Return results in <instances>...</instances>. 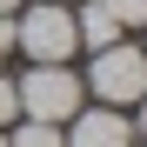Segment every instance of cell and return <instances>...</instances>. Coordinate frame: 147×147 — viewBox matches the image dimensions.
I'll use <instances>...</instances> for the list:
<instances>
[{"mask_svg":"<svg viewBox=\"0 0 147 147\" xmlns=\"http://www.w3.org/2000/svg\"><path fill=\"white\" fill-rule=\"evenodd\" d=\"M0 147H7V134H0Z\"/></svg>","mask_w":147,"mask_h":147,"instance_id":"obj_12","label":"cell"},{"mask_svg":"<svg viewBox=\"0 0 147 147\" xmlns=\"http://www.w3.org/2000/svg\"><path fill=\"white\" fill-rule=\"evenodd\" d=\"M120 34H127V27H120L100 0H80V13H74V40H80V47H94V54H100V47H114Z\"/></svg>","mask_w":147,"mask_h":147,"instance_id":"obj_5","label":"cell"},{"mask_svg":"<svg viewBox=\"0 0 147 147\" xmlns=\"http://www.w3.org/2000/svg\"><path fill=\"white\" fill-rule=\"evenodd\" d=\"M13 7H20V0H0V13H13Z\"/></svg>","mask_w":147,"mask_h":147,"instance_id":"obj_11","label":"cell"},{"mask_svg":"<svg viewBox=\"0 0 147 147\" xmlns=\"http://www.w3.org/2000/svg\"><path fill=\"white\" fill-rule=\"evenodd\" d=\"M7 47H13V20L0 13V54H7Z\"/></svg>","mask_w":147,"mask_h":147,"instance_id":"obj_9","label":"cell"},{"mask_svg":"<svg viewBox=\"0 0 147 147\" xmlns=\"http://www.w3.org/2000/svg\"><path fill=\"white\" fill-rule=\"evenodd\" d=\"M60 147H134V120L120 114V107H87Z\"/></svg>","mask_w":147,"mask_h":147,"instance_id":"obj_4","label":"cell"},{"mask_svg":"<svg viewBox=\"0 0 147 147\" xmlns=\"http://www.w3.org/2000/svg\"><path fill=\"white\" fill-rule=\"evenodd\" d=\"M60 7H74V0H60Z\"/></svg>","mask_w":147,"mask_h":147,"instance_id":"obj_13","label":"cell"},{"mask_svg":"<svg viewBox=\"0 0 147 147\" xmlns=\"http://www.w3.org/2000/svg\"><path fill=\"white\" fill-rule=\"evenodd\" d=\"M20 94V114L27 120H74L80 114V80H74V67H27V80H13Z\"/></svg>","mask_w":147,"mask_h":147,"instance_id":"obj_3","label":"cell"},{"mask_svg":"<svg viewBox=\"0 0 147 147\" xmlns=\"http://www.w3.org/2000/svg\"><path fill=\"white\" fill-rule=\"evenodd\" d=\"M134 107H140V120H134V127H140V134H147V94H140V100H134Z\"/></svg>","mask_w":147,"mask_h":147,"instance_id":"obj_10","label":"cell"},{"mask_svg":"<svg viewBox=\"0 0 147 147\" xmlns=\"http://www.w3.org/2000/svg\"><path fill=\"white\" fill-rule=\"evenodd\" d=\"M7 147H60V127L54 120H20V127L7 134Z\"/></svg>","mask_w":147,"mask_h":147,"instance_id":"obj_6","label":"cell"},{"mask_svg":"<svg viewBox=\"0 0 147 147\" xmlns=\"http://www.w3.org/2000/svg\"><path fill=\"white\" fill-rule=\"evenodd\" d=\"M87 87L100 94L107 107H134L140 94H147V47H127V40L100 47L94 67H87Z\"/></svg>","mask_w":147,"mask_h":147,"instance_id":"obj_1","label":"cell"},{"mask_svg":"<svg viewBox=\"0 0 147 147\" xmlns=\"http://www.w3.org/2000/svg\"><path fill=\"white\" fill-rule=\"evenodd\" d=\"M13 40L27 47V60H34V67H60L74 47H80V40H74V13L60 7V0H40V7H27V13L13 20Z\"/></svg>","mask_w":147,"mask_h":147,"instance_id":"obj_2","label":"cell"},{"mask_svg":"<svg viewBox=\"0 0 147 147\" xmlns=\"http://www.w3.org/2000/svg\"><path fill=\"white\" fill-rule=\"evenodd\" d=\"M7 120H20V94H13L7 74H0V127H7Z\"/></svg>","mask_w":147,"mask_h":147,"instance_id":"obj_8","label":"cell"},{"mask_svg":"<svg viewBox=\"0 0 147 147\" xmlns=\"http://www.w3.org/2000/svg\"><path fill=\"white\" fill-rule=\"evenodd\" d=\"M100 7L120 20V27H147V0H100Z\"/></svg>","mask_w":147,"mask_h":147,"instance_id":"obj_7","label":"cell"}]
</instances>
